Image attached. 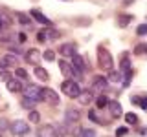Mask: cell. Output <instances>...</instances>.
I'll return each instance as SVG.
<instances>
[{"instance_id":"obj_9","label":"cell","mask_w":147,"mask_h":137,"mask_svg":"<svg viewBox=\"0 0 147 137\" xmlns=\"http://www.w3.org/2000/svg\"><path fill=\"white\" fill-rule=\"evenodd\" d=\"M37 135L39 137H57V130H55V126H52V124H44V126L39 128Z\"/></svg>"},{"instance_id":"obj_41","label":"cell","mask_w":147,"mask_h":137,"mask_svg":"<svg viewBox=\"0 0 147 137\" xmlns=\"http://www.w3.org/2000/svg\"><path fill=\"white\" fill-rule=\"evenodd\" d=\"M63 2H70V0H63Z\"/></svg>"},{"instance_id":"obj_1","label":"cell","mask_w":147,"mask_h":137,"mask_svg":"<svg viewBox=\"0 0 147 137\" xmlns=\"http://www.w3.org/2000/svg\"><path fill=\"white\" fill-rule=\"evenodd\" d=\"M98 62L103 70L107 71H112V66H114V61H112V55H110L109 49H105L103 46L98 48Z\"/></svg>"},{"instance_id":"obj_5","label":"cell","mask_w":147,"mask_h":137,"mask_svg":"<svg viewBox=\"0 0 147 137\" xmlns=\"http://www.w3.org/2000/svg\"><path fill=\"white\" fill-rule=\"evenodd\" d=\"M42 100L48 104H52V106H57L59 104V95L55 93L52 88H42Z\"/></svg>"},{"instance_id":"obj_6","label":"cell","mask_w":147,"mask_h":137,"mask_svg":"<svg viewBox=\"0 0 147 137\" xmlns=\"http://www.w3.org/2000/svg\"><path fill=\"white\" fill-rule=\"evenodd\" d=\"M18 64V59L17 55H4L2 59H0V68L2 70H7V68H13Z\"/></svg>"},{"instance_id":"obj_10","label":"cell","mask_w":147,"mask_h":137,"mask_svg":"<svg viewBox=\"0 0 147 137\" xmlns=\"http://www.w3.org/2000/svg\"><path fill=\"white\" fill-rule=\"evenodd\" d=\"M77 100H79V104H83V106H88V104L94 100V91L92 90H85L79 93V97H77Z\"/></svg>"},{"instance_id":"obj_25","label":"cell","mask_w":147,"mask_h":137,"mask_svg":"<svg viewBox=\"0 0 147 137\" xmlns=\"http://www.w3.org/2000/svg\"><path fill=\"white\" fill-rule=\"evenodd\" d=\"M22 106H24L26 110H30V112H31V110H33V106H35V100H31V99L24 97V99H22Z\"/></svg>"},{"instance_id":"obj_31","label":"cell","mask_w":147,"mask_h":137,"mask_svg":"<svg viewBox=\"0 0 147 137\" xmlns=\"http://www.w3.org/2000/svg\"><path fill=\"white\" fill-rule=\"evenodd\" d=\"M136 33L140 35V37H144V35H147V24H140L136 27Z\"/></svg>"},{"instance_id":"obj_28","label":"cell","mask_w":147,"mask_h":137,"mask_svg":"<svg viewBox=\"0 0 147 137\" xmlns=\"http://www.w3.org/2000/svg\"><path fill=\"white\" fill-rule=\"evenodd\" d=\"M134 53L136 55H145L147 53V44H138L134 48Z\"/></svg>"},{"instance_id":"obj_39","label":"cell","mask_w":147,"mask_h":137,"mask_svg":"<svg viewBox=\"0 0 147 137\" xmlns=\"http://www.w3.org/2000/svg\"><path fill=\"white\" fill-rule=\"evenodd\" d=\"M125 134H127V128H119V130L116 132V135H118V137H121V135H125Z\"/></svg>"},{"instance_id":"obj_20","label":"cell","mask_w":147,"mask_h":137,"mask_svg":"<svg viewBox=\"0 0 147 137\" xmlns=\"http://www.w3.org/2000/svg\"><path fill=\"white\" fill-rule=\"evenodd\" d=\"M131 20H132V15H119L118 17V22H119V26H121V27H125Z\"/></svg>"},{"instance_id":"obj_2","label":"cell","mask_w":147,"mask_h":137,"mask_svg":"<svg viewBox=\"0 0 147 137\" xmlns=\"http://www.w3.org/2000/svg\"><path fill=\"white\" fill-rule=\"evenodd\" d=\"M61 91L64 95H68L70 99H77L79 93H81V88H79V84H77L76 80H64L61 84Z\"/></svg>"},{"instance_id":"obj_26","label":"cell","mask_w":147,"mask_h":137,"mask_svg":"<svg viewBox=\"0 0 147 137\" xmlns=\"http://www.w3.org/2000/svg\"><path fill=\"white\" fill-rule=\"evenodd\" d=\"M42 57H44V61L52 62V61H55V51H53V49H46V51L42 53Z\"/></svg>"},{"instance_id":"obj_36","label":"cell","mask_w":147,"mask_h":137,"mask_svg":"<svg viewBox=\"0 0 147 137\" xmlns=\"http://www.w3.org/2000/svg\"><path fill=\"white\" fill-rule=\"evenodd\" d=\"M0 20H4L6 24H9V22H11V18H9V17H7V15H6L4 11H0Z\"/></svg>"},{"instance_id":"obj_12","label":"cell","mask_w":147,"mask_h":137,"mask_svg":"<svg viewBox=\"0 0 147 137\" xmlns=\"http://www.w3.org/2000/svg\"><path fill=\"white\" fill-rule=\"evenodd\" d=\"M30 17L33 18V20L40 22V24H44V26H50V24H52V22H50V18H48V17H44L42 13L39 11V9H31V11H30Z\"/></svg>"},{"instance_id":"obj_19","label":"cell","mask_w":147,"mask_h":137,"mask_svg":"<svg viewBox=\"0 0 147 137\" xmlns=\"http://www.w3.org/2000/svg\"><path fill=\"white\" fill-rule=\"evenodd\" d=\"M66 130H68V134L70 135H81V132L83 130H79V126L74 122V124H66Z\"/></svg>"},{"instance_id":"obj_11","label":"cell","mask_w":147,"mask_h":137,"mask_svg":"<svg viewBox=\"0 0 147 137\" xmlns=\"http://www.w3.org/2000/svg\"><path fill=\"white\" fill-rule=\"evenodd\" d=\"M59 53H61L63 57H74V55H76V44H74V42L63 44L61 48H59Z\"/></svg>"},{"instance_id":"obj_23","label":"cell","mask_w":147,"mask_h":137,"mask_svg":"<svg viewBox=\"0 0 147 137\" xmlns=\"http://www.w3.org/2000/svg\"><path fill=\"white\" fill-rule=\"evenodd\" d=\"M96 106H98L99 110H101V108H105V106H109V100H107V97H105V95H99L98 100H96Z\"/></svg>"},{"instance_id":"obj_29","label":"cell","mask_w":147,"mask_h":137,"mask_svg":"<svg viewBox=\"0 0 147 137\" xmlns=\"http://www.w3.org/2000/svg\"><path fill=\"white\" fill-rule=\"evenodd\" d=\"M15 75H17V77H20L22 80H26V79H28V73H26V70H22V68H15Z\"/></svg>"},{"instance_id":"obj_38","label":"cell","mask_w":147,"mask_h":137,"mask_svg":"<svg viewBox=\"0 0 147 137\" xmlns=\"http://www.w3.org/2000/svg\"><path fill=\"white\" fill-rule=\"evenodd\" d=\"M17 37H18V42H26V39H28V35H26V33H18Z\"/></svg>"},{"instance_id":"obj_18","label":"cell","mask_w":147,"mask_h":137,"mask_svg":"<svg viewBox=\"0 0 147 137\" xmlns=\"http://www.w3.org/2000/svg\"><path fill=\"white\" fill-rule=\"evenodd\" d=\"M33 73H35L37 79H40V80H48V79H50L48 71H46L42 66H35V68H33Z\"/></svg>"},{"instance_id":"obj_33","label":"cell","mask_w":147,"mask_h":137,"mask_svg":"<svg viewBox=\"0 0 147 137\" xmlns=\"http://www.w3.org/2000/svg\"><path fill=\"white\" fill-rule=\"evenodd\" d=\"M121 71H125V73L131 71V64H129L127 59H123V61H121Z\"/></svg>"},{"instance_id":"obj_40","label":"cell","mask_w":147,"mask_h":137,"mask_svg":"<svg viewBox=\"0 0 147 137\" xmlns=\"http://www.w3.org/2000/svg\"><path fill=\"white\" fill-rule=\"evenodd\" d=\"M2 26H4V22H2V20H0V29H2Z\"/></svg>"},{"instance_id":"obj_17","label":"cell","mask_w":147,"mask_h":137,"mask_svg":"<svg viewBox=\"0 0 147 137\" xmlns=\"http://www.w3.org/2000/svg\"><path fill=\"white\" fill-rule=\"evenodd\" d=\"M7 90L11 91V93H18V91H22V82L18 80V79L7 80Z\"/></svg>"},{"instance_id":"obj_21","label":"cell","mask_w":147,"mask_h":137,"mask_svg":"<svg viewBox=\"0 0 147 137\" xmlns=\"http://www.w3.org/2000/svg\"><path fill=\"white\" fill-rule=\"evenodd\" d=\"M17 18H18V22H20L22 26H30V24H31L30 17H28V15H24V13H17Z\"/></svg>"},{"instance_id":"obj_14","label":"cell","mask_w":147,"mask_h":137,"mask_svg":"<svg viewBox=\"0 0 147 137\" xmlns=\"http://www.w3.org/2000/svg\"><path fill=\"white\" fill-rule=\"evenodd\" d=\"M59 70H61V73L66 77V79L74 77V66H72V64H68L66 61H59Z\"/></svg>"},{"instance_id":"obj_13","label":"cell","mask_w":147,"mask_h":137,"mask_svg":"<svg viewBox=\"0 0 147 137\" xmlns=\"http://www.w3.org/2000/svg\"><path fill=\"white\" fill-rule=\"evenodd\" d=\"M72 66H74V70H77V71H85L86 70V64H85V59H83L81 57V55H74V57H72Z\"/></svg>"},{"instance_id":"obj_4","label":"cell","mask_w":147,"mask_h":137,"mask_svg":"<svg viewBox=\"0 0 147 137\" xmlns=\"http://www.w3.org/2000/svg\"><path fill=\"white\" fill-rule=\"evenodd\" d=\"M9 130H11L13 135H26L28 132H30V124H28L26 121H15L11 122V126H9Z\"/></svg>"},{"instance_id":"obj_32","label":"cell","mask_w":147,"mask_h":137,"mask_svg":"<svg viewBox=\"0 0 147 137\" xmlns=\"http://www.w3.org/2000/svg\"><path fill=\"white\" fill-rule=\"evenodd\" d=\"M13 79V77H11V73H9V71H6V70H2V71H0V80H11Z\"/></svg>"},{"instance_id":"obj_37","label":"cell","mask_w":147,"mask_h":137,"mask_svg":"<svg viewBox=\"0 0 147 137\" xmlns=\"http://www.w3.org/2000/svg\"><path fill=\"white\" fill-rule=\"evenodd\" d=\"M7 128V121L6 119H0V132H4Z\"/></svg>"},{"instance_id":"obj_24","label":"cell","mask_w":147,"mask_h":137,"mask_svg":"<svg viewBox=\"0 0 147 137\" xmlns=\"http://www.w3.org/2000/svg\"><path fill=\"white\" fill-rule=\"evenodd\" d=\"M107 79L112 80V82H119V80H121V73H119V71H109Z\"/></svg>"},{"instance_id":"obj_30","label":"cell","mask_w":147,"mask_h":137,"mask_svg":"<svg viewBox=\"0 0 147 137\" xmlns=\"http://www.w3.org/2000/svg\"><path fill=\"white\" fill-rule=\"evenodd\" d=\"M79 137H96V130H92V128H86V130L81 132Z\"/></svg>"},{"instance_id":"obj_27","label":"cell","mask_w":147,"mask_h":137,"mask_svg":"<svg viewBox=\"0 0 147 137\" xmlns=\"http://www.w3.org/2000/svg\"><path fill=\"white\" fill-rule=\"evenodd\" d=\"M39 121H40V115H39V112L31 110V112H30V122H33V124H37Z\"/></svg>"},{"instance_id":"obj_35","label":"cell","mask_w":147,"mask_h":137,"mask_svg":"<svg viewBox=\"0 0 147 137\" xmlns=\"http://www.w3.org/2000/svg\"><path fill=\"white\" fill-rule=\"evenodd\" d=\"M37 40H39V42H44V40H48V39H46V31H39V33H37Z\"/></svg>"},{"instance_id":"obj_42","label":"cell","mask_w":147,"mask_h":137,"mask_svg":"<svg viewBox=\"0 0 147 137\" xmlns=\"http://www.w3.org/2000/svg\"><path fill=\"white\" fill-rule=\"evenodd\" d=\"M57 137H63V135H57Z\"/></svg>"},{"instance_id":"obj_3","label":"cell","mask_w":147,"mask_h":137,"mask_svg":"<svg viewBox=\"0 0 147 137\" xmlns=\"http://www.w3.org/2000/svg\"><path fill=\"white\" fill-rule=\"evenodd\" d=\"M24 97L35 100V102H42V88L37 84H30L28 88H24Z\"/></svg>"},{"instance_id":"obj_43","label":"cell","mask_w":147,"mask_h":137,"mask_svg":"<svg viewBox=\"0 0 147 137\" xmlns=\"http://www.w3.org/2000/svg\"><path fill=\"white\" fill-rule=\"evenodd\" d=\"M0 137H2V135H0Z\"/></svg>"},{"instance_id":"obj_22","label":"cell","mask_w":147,"mask_h":137,"mask_svg":"<svg viewBox=\"0 0 147 137\" xmlns=\"http://www.w3.org/2000/svg\"><path fill=\"white\" fill-rule=\"evenodd\" d=\"M125 121H127V124H136V122H138V115L132 113V112H129V113H125Z\"/></svg>"},{"instance_id":"obj_16","label":"cell","mask_w":147,"mask_h":137,"mask_svg":"<svg viewBox=\"0 0 147 137\" xmlns=\"http://www.w3.org/2000/svg\"><path fill=\"white\" fill-rule=\"evenodd\" d=\"M107 108L110 110V115H112V117H119V115H121V104H119L118 100H110Z\"/></svg>"},{"instance_id":"obj_8","label":"cell","mask_w":147,"mask_h":137,"mask_svg":"<svg viewBox=\"0 0 147 137\" xmlns=\"http://www.w3.org/2000/svg\"><path fill=\"white\" fill-rule=\"evenodd\" d=\"M40 51L39 49H35V48H31V49H28V53H26V61L30 62V64H33V66H39V62H40Z\"/></svg>"},{"instance_id":"obj_7","label":"cell","mask_w":147,"mask_h":137,"mask_svg":"<svg viewBox=\"0 0 147 137\" xmlns=\"http://www.w3.org/2000/svg\"><path fill=\"white\" fill-rule=\"evenodd\" d=\"M107 86H109V79L98 75V77H94V82H92V91H103Z\"/></svg>"},{"instance_id":"obj_34","label":"cell","mask_w":147,"mask_h":137,"mask_svg":"<svg viewBox=\"0 0 147 137\" xmlns=\"http://www.w3.org/2000/svg\"><path fill=\"white\" fill-rule=\"evenodd\" d=\"M57 37H59V33H57V31H55V29H50V31H46V39H57Z\"/></svg>"},{"instance_id":"obj_15","label":"cell","mask_w":147,"mask_h":137,"mask_svg":"<svg viewBox=\"0 0 147 137\" xmlns=\"http://www.w3.org/2000/svg\"><path fill=\"white\" fill-rule=\"evenodd\" d=\"M64 119H66V124H74V122H77L81 119V113L77 112V110H66V113H64Z\"/></svg>"}]
</instances>
